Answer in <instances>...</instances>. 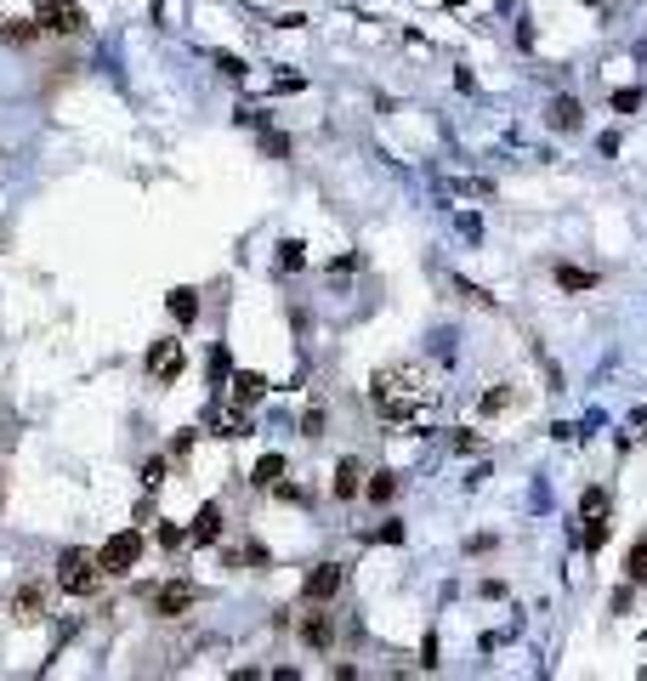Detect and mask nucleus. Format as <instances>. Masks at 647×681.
<instances>
[{
  "instance_id": "obj_1",
  "label": "nucleus",
  "mask_w": 647,
  "mask_h": 681,
  "mask_svg": "<svg viewBox=\"0 0 647 681\" xmlns=\"http://www.w3.org/2000/svg\"><path fill=\"white\" fill-rule=\"evenodd\" d=\"M438 398V386L420 364H386L375 369V381H369V403H375V415L398 420V426H415L426 409Z\"/></svg>"
},
{
  "instance_id": "obj_2",
  "label": "nucleus",
  "mask_w": 647,
  "mask_h": 681,
  "mask_svg": "<svg viewBox=\"0 0 647 681\" xmlns=\"http://www.w3.org/2000/svg\"><path fill=\"white\" fill-rule=\"evenodd\" d=\"M103 562H97V551H80V545H69L63 557H57V585L69 596H97L103 591Z\"/></svg>"
},
{
  "instance_id": "obj_3",
  "label": "nucleus",
  "mask_w": 647,
  "mask_h": 681,
  "mask_svg": "<svg viewBox=\"0 0 647 681\" xmlns=\"http://www.w3.org/2000/svg\"><path fill=\"white\" fill-rule=\"evenodd\" d=\"M137 557H142V534H137V528H120V534H114V540L97 551V562H103L108 579L131 574V568H137Z\"/></svg>"
},
{
  "instance_id": "obj_4",
  "label": "nucleus",
  "mask_w": 647,
  "mask_h": 681,
  "mask_svg": "<svg viewBox=\"0 0 647 681\" xmlns=\"http://www.w3.org/2000/svg\"><path fill=\"white\" fill-rule=\"evenodd\" d=\"M35 23L46 35H80L86 29V12L74 0H35Z\"/></svg>"
},
{
  "instance_id": "obj_5",
  "label": "nucleus",
  "mask_w": 647,
  "mask_h": 681,
  "mask_svg": "<svg viewBox=\"0 0 647 681\" xmlns=\"http://www.w3.org/2000/svg\"><path fill=\"white\" fill-rule=\"evenodd\" d=\"M148 602H154L159 619H182V613L199 608V585H193V579H171V585H159Z\"/></svg>"
},
{
  "instance_id": "obj_6",
  "label": "nucleus",
  "mask_w": 647,
  "mask_h": 681,
  "mask_svg": "<svg viewBox=\"0 0 647 681\" xmlns=\"http://www.w3.org/2000/svg\"><path fill=\"white\" fill-rule=\"evenodd\" d=\"M182 364H188V358H182V341H171V335H165V341H154V347H148V358H142L148 381H159V386H171L176 375H182Z\"/></svg>"
},
{
  "instance_id": "obj_7",
  "label": "nucleus",
  "mask_w": 647,
  "mask_h": 681,
  "mask_svg": "<svg viewBox=\"0 0 647 681\" xmlns=\"http://www.w3.org/2000/svg\"><path fill=\"white\" fill-rule=\"evenodd\" d=\"M579 517H585V551H602V540H608V494H602V489H585V500H579Z\"/></svg>"
},
{
  "instance_id": "obj_8",
  "label": "nucleus",
  "mask_w": 647,
  "mask_h": 681,
  "mask_svg": "<svg viewBox=\"0 0 647 681\" xmlns=\"http://www.w3.org/2000/svg\"><path fill=\"white\" fill-rule=\"evenodd\" d=\"M341 585H347V568L341 562H318L307 574V585H301V602H330V596H341Z\"/></svg>"
},
{
  "instance_id": "obj_9",
  "label": "nucleus",
  "mask_w": 647,
  "mask_h": 681,
  "mask_svg": "<svg viewBox=\"0 0 647 681\" xmlns=\"http://www.w3.org/2000/svg\"><path fill=\"white\" fill-rule=\"evenodd\" d=\"M188 540H193V545H216V540H222V506H216V500H205V506L193 511Z\"/></svg>"
},
{
  "instance_id": "obj_10",
  "label": "nucleus",
  "mask_w": 647,
  "mask_h": 681,
  "mask_svg": "<svg viewBox=\"0 0 647 681\" xmlns=\"http://www.w3.org/2000/svg\"><path fill=\"white\" fill-rule=\"evenodd\" d=\"M301 642L307 647H335V613H318V602H313V613H301Z\"/></svg>"
},
{
  "instance_id": "obj_11",
  "label": "nucleus",
  "mask_w": 647,
  "mask_h": 681,
  "mask_svg": "<svg viewBox=\"0 0 647 681\" xmlns=\"http://www.w3.org/2000/svg\"><path fill=\"white\" fill-rule=\"evenodd\" d=\"M12 619H18V625H40V619H46V596H40V585H23V591L12 596Z\"/></svg>"
},
{
  "instance_id": "obj_12",
  "label": "nucleus",
  "mask_w": 647,
  "mask_h": 681,
  "mask_svg": "<svg viewBox=\"0 0 647 681\" xmlns=\"http://www.w3.org/2000/svg\"><path fill=\"white\" fill-rule=\"evenodd\" d=\"M335 500H352V494H364V466H358V460H341V466H335Z\"/></svg>"
},
{
  "instance_id": "obj_13",
  "label": "nucleus",
  "mask_w": 647,
  "mask_h": 681,
  "mask_svg": "<svg viewBox=\"0 0 647 681\" xmlns=\"http://www.w3.org/2000/svg\"><path fill=\"white\" fill-rule=\"evenodd\" d=\"M262 392H267L262 375H250V369H245V375H233V403H245V409H250V403L262 398Z\"/></svg>"
},
{
  "instance_id": "obj_14",
  "label": "nucleus",
  "mask_w": 647,
  "mask_h": 681,
  "mask_svg": "<svg viewBox=\"0 0 647 681\" xmlns=\"http://www.w3.org/2000/svg\"><path fill=\"white\" fill-rule=\"evenodd\" d=\"M364 494L375 500V506H386V500L398 494V477H392V472H369V477H364Z\"/></svg>"
},
{
  "instance_id": "obj_15",
  "label": "nucleus",
  "mask_w": 647,
  "mask_h": 681,
  "mask_svg": "<svg viewBox=\"0 0 647 681\" xmlns=\"http://www.w3.org/2000/svg\"><path fill=\"white\" fill-rule=\"evenodd\" d=\"M579 120H585V114H579L574 97H557V103H551V125H557V131H579Z\"/></svg>"
},
{
  "instance_id": "obj_16",
  "label": "nucleus",
  "mask_w": 647,
  "mask_h": 681,
  "mask_svg": "<svg viewBox=\"0 0 647 681\" xmlns=\"http://www.w3.org/2000/svg\"><path fill=\"white\" fill-rule=\"evenodd\" d=\"M171 318L176 324H193V318H199V296H193V290H171Z\"/></svg>"
},
{
  "instance_id": "obj_17",
  "label": "nucleus",
  "mask_w": 647,
  "mask_h": 681,
  "mask_svg": "<svg viewBox=\"0 0 647 681\" xmlns=\"http://www.w3.org/2000/svg\"><path fill=\"white\" fill-rule=\"evenodd\" d=\"M557 284H562V290H596V273H585V267H568V262H562V267H557Z\"/></svg>"
},
{
  "instance_id": "obj_18",
  "label": "nucleus",
  "mask_w": 647,
  "mask_h": 681,
  "mask_svg": "<svg viewBox=\"0 0 647 681\" xmlns=\"http://www.w3.org/2000/svg\"><path fill=\"white\" fill-rule=\"evenodd\" d=\"M0 35L12 40V46H35V40H40V35H46V29H40V23H35V18H29V23H6V29H0Z\"/></svg>"
},
{
  "instance_id": "obj_19",
  "label": "nucleus",
  "mask_w": 647,
  "mask_h": 681,
  "mask_svg": "<svg viewBox=\"0 0 647 681\" xmlns=\"http://www.w3.org/2000/svg\"><path fill=\"white\" fill-rule=\"evenodd\" d=\"M625 568H630V585H647V534L630 545V562H625Z\"/></svg>"
},
{
  "instance_id": "obj_20",
  "label": "nucleus",
  "mask_w": 647,
  "mask_h": 681,
  "mask_svg": "<svg viewBox=\"0 0 647 681\" xmlns=\"http://www.w3.org/2000/svg\"><path fill=\"white\" fill-rule=\"evenodd\" d=\"M279 477H284V460H279V454H262V460H256V483H262V489H273Z\"/></svg>"
},
{
  "instance_id": "obj_21",
  "label": "nucleus",
  "mask_w": 647,
  "mask_h": 681,
  "mask_svg": "<svg viewBox=\"0 0 647 681\" xmlns=\"http://www.w3.org/2000/svg\"><path fill=\"white\" fill-rule=\"evenodd\" d=\"M154 540L165 545V551H176V545H182V528H176V523H159V528H154Z\"/></svg>"
},
{
  "instance_id": "obj_22",
  "label": "nucleus",
  "mask_w": 647,
  "mask_h": 681,
  "mask_svg": "<svg viewBox=\"0 0 647 681\" xmlns=\"http://www.w3.org/2000/svg\"><path fill=\"white\" fill-rule=\"evenodd\" d=\"M165 472H171L165 460H148V466H142V483H148V489H159V483H165Z\"/></svg>"
},
{
  "instance_id": "obj_23",
  "label": "nucleus",
  "mask_w": 647,
  "mask_h": 681,
  "mask_svg": "<svg viewBox=\"0 0 647 681\" xmlns=\"http://www.w3.org/2000/svg\"><path fill=\"white\" fill-rule=\"evenodd\" d=\"M301 262H307L301 245H296V239H284V245H279V267H301Z\"/></svg>"
},
{
  "instance_id": "obj_24",
  "label": "nucleus",
  "mask_w": 647,
  "mask_h": 681,
  "mask_svg": "<svg viewBox=\"0 0 647 681\" xmlns=\"http://www.w3.org/2000/svg\"><path fill=\"white\" fill-rule=\"evenodd\" d=\"M613 108H619V114H630V108H642V91L630 86V91H619V97H613Z\"/></svg>"
},
{
  "instance_id": "obj_25",
  "label": "nucleus",
  "mask_w": 647,
  "mask_h": 681,
  "mask_svg": "<svg viewBox=\"0 0 647 681\" xmlns=\"http://www.w3.org/2000/svg\"><path fill=\"white\" fill-rule=\"evenodd\" d=\"M506 403H511V392H506V386H494L489 398H483V415H494V409H506Z\"/></svg>"
}]
</instances>
